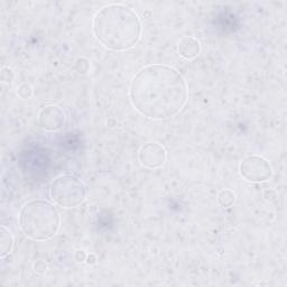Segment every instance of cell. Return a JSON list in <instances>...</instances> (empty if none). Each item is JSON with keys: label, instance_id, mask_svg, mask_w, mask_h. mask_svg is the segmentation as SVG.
<instances>
[{"label": "cell", "instance_id": "6da1fadb", "mask_svg": "<svg viewBox=\"0 0 287 287\" xmlns=\"http://www.w3.org/2000/svg\"><path fill=\"white\" fill-rule=\"evenodd\" d=\"M133 107L142 116L153 120L175 117L187 102L189 90L183 75L164 64L143 67L129 88Z\"/></svg>", "mask_w": 287, "mask_h": 287}, {"label": "cell", "instance_id": "7a4b0ae2", "mask_svg": "<svg viewBox=\"0 0 287 287\" xmlns=\"http://www.w3.org/2000/svg\"><path fill=\"white\" fill-rule=\"evenodd\" d=\"M142 20L137 13L124 5H108L96 14L92 30L97 40L111 51H127L142 37Z\"/></svg>", "mask_w": 287, "mask_h": 287}, {"label": "cell", "instance_id": "3957f363", "mask_svg": "<svg viewBox=\"0 0 287 287\" xmlns=\"http://www.w3.org/2000/svg\"><path fill=\"white\" fill-rule=\"evenodd\" d=\"M19 224L25 236L36 241L54 237L61 227L57 209L45 200H32L20 210Z\"/></svg>", "mask_w": 287, "mask_h": 287}, {"label": "cell", "instance_id": "277c9868", "mask_svg": "<svg viewBox=\"0 0 287 287\" xmlns=\"http://www.w3.org/2000/svg\"><path fill=\"white\" fill-rule=\"evenodd\" d=\"M88 187L79 177L71 174L57 176L50 185V197L56 206L71 209L87 200Z\"/></svg>", "mask_w": 287, "mask_h": 287}, {"label": "cell", "instance_id": "5b68a950", "mask_svg": "<svg viewBox=\"0 0 287 287\" xmlns=\"http://www.w3.org/2000/svg\"><path fill=\"white\" fill-rule=\"evenodd\" d=\"M239 172L244 180L253 183L267 182L273 176V168L263 156L250 155L239 165Z\"/></svg>", "mask_w": 287, "mask_h": 287}, {"label": "cell", "instance_id": "8992f818", "mask_svg": "<svg viewBox=\"0 0 287 287\" xmlns=\"http://www.w3.org/2000/svg\"><path fill=\"white\" fill-rule=\"evenodd\" d=\"M138 159L144 168L157 170L165 165L166 159H168V152L160 143H146L139 149Z\"/></svg>", "mask_w": 287, "mask_h": 287}, {"label": "cell", "instance_id": "52a82bcc", "mask_svg": "<svg viewBox=\"0 0 287 287\" xmlns=\"http://www.w3.org/2000/svg\"><path fill=\"white\" fill-rule=\"evenodd\" d=\"M66 114L64 110L55 104H49L38 112L39 126L48 132H56L65 125Z\"/></svg>", "mask_w": 287, "mask_h": 287}, {"label": "cell", "instance_id": "ba28073f", "mask_svg": "<svg viewBox=\"0 0 287 287\" xmlns=\"http://www.w3.org/2000/svg\"><path fill=\"white\" fill-rule=\"evenodd\" d=\"M201 44L193 36H185L179 42V53L185 60H193L200 55Z\"/></svg>", "mask_w": 287, "mask_h": 287}, {"label": "cell", "instance_id": "9c48e42d", "mask_svg": "<svg viewBox=\"0 0 287 287\" xmlns=\"http://www.w3.org/2000/svg\"><path fill=\"white\" fill-rule=\"evenodd\" d=\"M14 236L7 227L0 228V257L5 258L14 248Z\"/></svg>", "mask_w": 287, "mask_h": 287}, {"label": "cell", "instance_id": "30bf717a", "mask_svg": "<svg viewBox=\"0 0 287 287\" xmlns=\"http://www.w3.org/2000/svg\"><path fill=\"white\" fill-rule=\"evenodd\" d=\"M237 201V195L230 189H223L218 193V202L222 208H231Z\"/></svg>", "mask_w": 287, "mask_h": 287}, {"label": "cell", "instance_id": "8fae6325", "mask_svg": "<svg viewBox=\"0 0 287 287\" xmlns=\"http://www.w3.org/2000/svg\"><path fill=\"white\" fill-rule=\"evenodd\" d=\"M17 95L20 99H29L30 97L33 96V88L28 83H22V85H19L17 88Z\"/></svg>", "mask_w": 287, "mask_h": 287}, {"label": "cell", "instance_id": "7c38bea8", "mask_svg": "<svg viewBox=\"0 0 287 287\" xmlns=\"http://www.w3.org/2000/svg\"><path fill=\"white\" fill-rule=\"evenodd\" d=\"M75 70L80 73V74H87L90 71V61L86 57H79L75 61Z\"/></svg>", "mask_w": 287, "mask_h": 287}, {"label": "cell", "instance_id": "4fadbf2b", "mask_svg": "<svg viewBox=\"0 0 287 287\" xmlns=\"http://www.w3.org/2000/svg\"><path fill=\"white\" fill-rule=\"evenodd\" d=\"M0 77H2V81L4 83H7V85H12L15 79V73L14 71L10 69L8 66H3L2 71H0Z\"/></svg>", "mask_w": 287, "mask_h": 287}, {"label": "cell", "instance_id": "5bb4252c", "mask_svg": "<svg viewBox=\"0 0 287 287\" xmlns=\"http://www.w3.org/2000/svg\"><path fill=\"white\" fill-rule=\"evenodd\" d=\"M33 268L37 274H44L46 273V270H48V264H46L45 260L38 259L34 263Z\"/></svg>", "mask_w": 287, "mask_h": 287}, {"label": "cell", "instance_id": "9a60e30c", "mask_svg": "<svg viewBox=\"0 0 287 287\" xmlns=\"http://www.w3.org/2000/svg\"><path fill=\"white\" fill-rule=\"evenodd\" d=\"M263 197L267 202H274L277 199V193L273 189H265L263 191Z\"/></svg>", "mask_w": 287, "mask_h": 287}, {"label": "cell", "instance_id": "2e32d148", "mask_svg": "<svg viewBox=\"0 0 287 287\" xmlns=\"http://www.w3.org/2000/svg\"><path fill=\"white\" fill-rule=\"evenodd\" d=\"M87 256L88 254L85 252V250L79 249L74 253V260L76 263H85L87 259Z\"/></svg>", "mask_w": 287, "mask_h": 287}, {"label": "cell", "instance_id": "e0dca14e", "mask_svg": "<svg viewBox=\"0 0 287 287\" xmlns=\"http://www.w3.org/2000/svg\"><path fill=\"white\" fill-rule=\"evenodd\" d=\"M97 256L95 254H89L87 256V259H86V263L88 265H96L97 264Z\"/></svg>", "mask_w": 287, "mask_h": 287}, {"label": "cell", "instance_id": "ac0fdd59", "mask_svg": "<svg viewBox=\"0 0 287 287\" xmlns=\"http://www.w3.org/2000/svg\"><path fill=\"white\" fill-rule=\"evenodd\" d=\"M116 124H117V120L114 119V118H109V119L107 120V125H108L109 127H111V128L116 126Z\"/></svg>", "mask_w": 287, "mask_h": 287}]
</instances>
